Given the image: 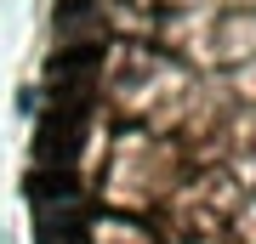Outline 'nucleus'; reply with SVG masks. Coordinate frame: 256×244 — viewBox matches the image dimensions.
Here are the masks:
<instances>
[{
	"mask_svg": "<svg viewBox=\"0 0 256 244\" xmlns=\"http://www.w3.org/2000/svg\"><path fill=\"white\" fill-rule=\"evenodd\" d=\"M80 239H86V227L74 216H46L40 233H34V244H80Z\"/></svg>",
	"mask_w": 256,
	"mask_h": 244,
	"instance_id": "nucleus-4",
	"label": "nucleus"
},
{
	"mask_svg": "<svg viewBox=\"0 0 256 244\" xmlns=\"http://www.w3.org/2000/svg\"><path fill=\"white\" fill-rule=\"evenodd\" d=\"M102 63V45L97 40H80V45H63V51L52 57V80H86Z\"/></svg>",
	"mask_w": 256,
	"mask_h": 244,
	"instance_id": "nucleus-3",
	"label": "nucleus"
},
{
	"mask_svg": "<svg viewBox=\"0 0 256 244\" xmlns=\"http://www.w3.org/2000/svg\"><path fill=\"white\" fill-rule=\"evenodd\" d=\"M86 142V108L74 102H46L40 108V131H34V159L40 165H74Z\"/></svg>",
	"mask_w": 256,
	"mask_h": 244,
	"instance_id": "nucleus-1",
	"label": "nucleus"
},
{
	"mask_svg": "<svg viewBox=\"0 0 256 244\" xmlns=\"http://www.w3.org/2000/svg\"><path fill=\"white\" fill-rule=\"evenodd\" d=\"M23 193H28V205H34V210L74 205V199H80V176H74L68 165H40V171H28Z\"/></svg>",
	"mask_w": 256,
	"mask_h": 244,
	"instance_id": "nucleus-2",
	"label": "nucleus"
},
{
	"mask_svg": "<svg viewBox=\"0 0 256 244\" xmlns=\"http://www.w3.org/2000/svg\"><path fill=\"white\" fill-rule=\"evenodd\" d=\"M74 23L92 28V0H63L57 6V28H74Z\"/></svg>",
	"mask_w": 256,
	"mask_h": 244,
	"instance_id": "nucleus-5",
	"label": "nucleus"
}]
</instances>
